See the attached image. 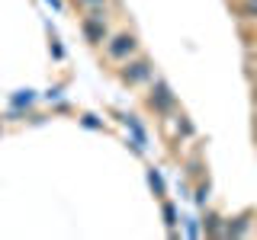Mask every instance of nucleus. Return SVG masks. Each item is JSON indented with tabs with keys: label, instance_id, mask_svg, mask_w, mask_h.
Here are the masks:
<instances>
[{
	"label": "nucleus",
	"instance_id": "obj_1",
	"mask_svg": "<svg viewBox=\"0 0 257 240\" xmlns=\"http://www.w3.org/2000/svg\"><path fill=\"white\" fill-rule=\"evenodd\" d=\"M80 32L87 36L90 45H103L109 38V22H106V10L103 6H90V13L80 20Z\"/></svg>",
	"mask_w": 257,
	"mask_h": 240
},
{
	"label": "nucleus",
	"instance_id": "obj_2",
	"mask_svg": "<svg viewBox=\"0 0 257 240\" xmlns=\"http://www.w3.org/2000/svg\"><path fill=\"white\" fill-rule=\"evenodd\" d=\"M135 52H139V38L132 32H119V36L106 38V54L112 61H128Z\"/></svg>",
	"mask_w": 257,
	"mask_h": 240
},
{
	"label": "nucleus",
	"instance_id": "obj_3",
	"mask_svg": "<svg viewBox=\"0 0 257 240\" xmlns=\"http://www.w3.org/2000/svg\"><path fill=\"white\" fill-rule=\"evenodd\" d=\"M148 106L155 109V112H161V116H167V112H174L177 100H174L171 86H167L164 80H155V84H151V96H148Z\"/></svg>",
	"mask_w": 257,
	"mask_h": 240
},
{
	"label": "nucleus",
	"instance_id": "obj_4",
	"mask_svg": "<svg viewBox=\"0 0 257 240\" xmlns=\"http://www.w3.org/2000/svg\"><path fill=\"white\" fill-rule=\"evenodd\" d=\"M122 84H128V86H135V84H142V80H148L151 77V61L148 58H128V61H122Z\"/></svg>",
	"mask_w": 257,
	"mask_h": 240
},
{
	"label": "nucleus",
	"instance_id": "obj_5",
	"mask_svg": "<svg viewBox=\"0 0 257 240\" xmlns=\"http://www.w3.org/2000/svg\"><path fill=\"white\" fill-rule=\"evenodd\" d=\"M238 13L244 16V20H257V0H244V4L238 6Z\"/></svg>",
	"mask_w": 257,
	"mask_h": 240
},
{
	"label": "nucleus",
	"instance_id": "obj_6",
	"mask_svg": "<svg viewBox=\"0 0 257 240\" xmlns=\"http://www.w3.org/2000/svg\"><path fill=\"white\" fill-rule=\"evenodd\" d=\"M125 122H128V128H132V134H135V144L142 148V144H145V128H142L139 122H135V116H128Z\"/></svg>",
	"mask_w": 257,
	"mask_h": 240
},
{
	"label": "nucleus",
	"instance_id": "obj_7",
	"mask_svg": "<svg viewBox=\"0 0 257 240\" xmlns=\"http://www.w3.org/2000/svg\"><path fill=\"white\" fill-rule=\"evenodd\" d=\"M148 180H151V186H155V192H158V196H164V182H161L158 170H151V173H148Z\"/></svg>",
	"mask_w": 257,
	"mask_h": 240
},
{
	"label": "nucleus",
	"instance_id": "obj_8",
	"mask_svg": "<svg viewBox=\"0 0 257 240\" xmlns=\"http://www.w3.org/2000/svg\"><path fill=\"white\" fill-rule=\"evenodd\" d=\"M29 102H32V93L26 90V93H16L13 96V106H29Z\"/></svg>",
	"mask_w": 257,
	"mask_h": 240
},
{
	"label": "nucleus",
	"instance_id": "obj_9",
	"mask_svg": "<svg viewBox=\"0 0 257 240\" xmlns=\"http://www.w3.org/2000/svg\"><path fill=\"white\" fill-rule=\"evenodd\" d=\"M164 218H167V224H171V228L177 224V212H174V205H171V202H164Z\"/></svg>",
	"mask_w": 257,
	"mask_h": 240
},
{
	"label": "nucleus",
	"instance_id": "obj_10",
	"mask_svg": "<svg viewBox=\"0 0 257 240\" xmlns=\"http://www.w3.org/2000/svg\"><path fill=\"white\" fill-rule=\"evenodd\" d=\"M180 132L187 134V138H190V134H193V125H190V122H187V118H183V116H180Z\"/></svg>",
	"mask_w": 257,
	"mask_h": 240
},
{
	"label": "nucleus",
	"instance_id": "obj_11",
	"mask_svg": "<svg viewBox=\"0 0 257 240\" xmlns=\"http://www.w3.org/2000/svg\"><path fill=\"white\" fill-rule=\"evenodd\" d=\"M84 125H87V128H100V122H96L93 116H84Z\"/></svg>",
	"mask_w": 257,
	"mask_h": 240
},
{
	"label": "nucleus",
	"instance_id": "obj_12",
	"mask_svg": "<svg viewBox=\"0 0 257 240\" xmlns=\"http://www.w3.org/2000/svg\"><path fill=\"white\" fill-rule=\"evenodd\" d=\"M80 4H87V6H103L106 0H80Z\"/></svg>",
	"mask_w": 257,
	"mask_h": 240
},
{
	"label": "nucleus",
	"instance_id": "obj_13",
	"mask_svg": "<svg viewBox=\"0 0 257 240\" xmlns=\"http://www.w3.org/2000/svg\"><path fill=\"white\" fill-rule=\"evenodd\" d=\"M48 4H52V6H61V0H48Z\"/></svg>",
	"mask_w": 257,
	"mask_h": 240
}]
</instances>
